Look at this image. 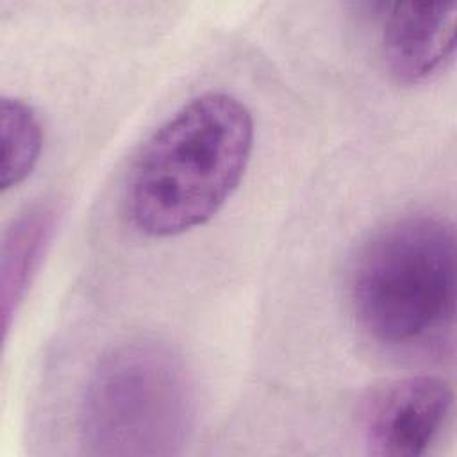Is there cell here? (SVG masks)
Masks as SVG:
<instances>
[{
	"mask_svg": "<svg viewBox=\"0 0 457 457\" xmlns=\"http://www.w3.org/2000/svg\"><path fill=\"white\" fill-rule=\"evenodd\" d=\"M253 148L248 107L228 93H204L145 143L127 177L125 212L148 237L207 223L237 189Z\"/></svg>",
	"mask_w": 457,
	"mask_h": 457,
	"instance_id": "obj_1",
	"label": "cell"
},
{
	"mask_svg": "<svg viewBox=\"0 0 457 457\" xmlns=\"http://www.w3.org/2000/svg\"><path fill=\"white\" fill-rule=\"evenodd\" d=\"M350 303L362 332L389 348H428L452 337L455 232L430 214L375 230L350 270Z\"/></svg>",
	"mask_w": 457,
	"mask_h": 457,
	"instance_id": "obj_2",
	"label": "cell"
},
{
	"mask_svg": "<svg viewBox=\"0 0 457 457\" xmlns=\"http://www.w3.org/2000/svg\"><path fill=\"white\" fill-rule=\"evenodd\" d=\"M189 425V378L166 345L127 341L95 366L80 405V436L87 453H177Z\"/></svg>",
	"mask_w": 457,
	"mask_h": 457,
	"instance_id": "obj_3",
	"label": "cell"
},
{
	"mask_svg": "<svg viewBox=\"0 0 457 457\" xmlns=\"http://www.w3.org/2000/svg\"><path fill=\"white\" fill-rule=\"evenodd\" d=\"M453 409L452 387L416 375L377 387L362 409L366 450L378 457H418L439 439Z\"/></svg>",
	"mask_w": 457,
	"mask_h": 457,
	"instance_id": "obj_4",
	"label": "cell"
},
{
	"mask_svg": "<svg viewBox=\"0 0 457 457\" xmlns=\"http://www.w3.org/2000/svg\"><path fill=\"white\" fill-rule=\"evenodd\" d=\"M380 55L400 84H420L439 73L455 52V2L377 4Z\"/></svg>",
	"mask_w": 457,
	"mask_h": 457,
	"instance_id": "obj_5",
	"label": "cell"
},
{
	"mask_svg": "<svg viewBox=\"0 0 457 457\" xmlns=\"http://www.w3.org/2000/svg\"><path fill=\"white\" fill-rule=\"evenodd\" d=\"M55 225V209L37 204L21 212L5 232L2 248V314L7 332Z\"/></svg>",
	"mask_w": 457,
	"mask_h": 457,
	"instance_id": "obj_6",
	"label": "cell"
},
{
	"mask_svg": "<svg viewBox=\"0 0 457 457\" xmlns=\"http://www.w3.org/2000/svg\"><path fill=\"white\" fill-rule=\"evenodd\" d=\"M0 127H2V189L20 186L36 168L43 132L41 123L29 104L20 98L4 96L0 102Z\"/></svg>",
	"mask_w": 457,
	"mask_h": 457,
	"instance_id": "obj_7",
	"label": "cell"
}]
</instances>
